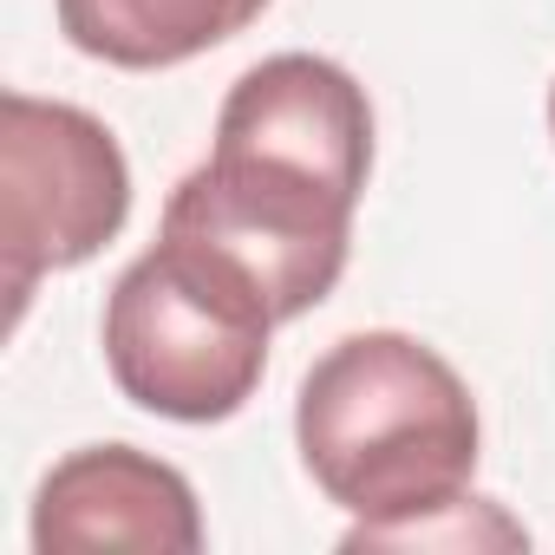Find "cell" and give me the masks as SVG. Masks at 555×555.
I'll return each instance as SVG.
<instances>
[{"mask_svg":"<svg viewBox=\"0 0 555 555\" xmlns=\"http://www.w3.org/2000/svg\"><path fill=\"white\" fill-rule=\"evenodd\" d=\"M340 548H529V529L516 516H503L490 496H451L438 509H418V516H399V522H353L340 535Z\"/></svg>","mask_w":555,"mask_h":555,"instance_id":"7","label":"cell"},{"mask_svg":"<svg viewBox=\"0 0 555 555\" xmlns=\"http://www.w3.org/2000/svg\"><path fill=\"white\" fill-rule=\"evenodd\" d=\"M131 216V164L105 118L8 92L0 99V261H8V321L47 274L86 268Z\"/></svg>","mask_w":555,"mask_h":555,"instance_id":"4","label":"cell"},{"mask_svg":"<svg viewBox=\"0 0 555 555\" xmlns=\"http://www.w3.org/2000/svg\"><path fill=\"white\" fill-rule=\"evenodd\" d=\"M295 444L308 477L353 522H399L438 509L477 477V399L457 366L392 327L334 340L295 399Z\"/></svg>","mask_w":555,"mask_h":555,"instance_id":"1","label":"cell"},{"mask_svg":"<svg viewBox=\"0 0 555 555\" xmlns=\"http://www.w3.org/2000/svg\"><path fill=\"white\" fill-rule=\"evenodd\" d=\"M274 314L183 242L144 248L105 301V366L118 392L170 425L235 418L268 373Z\"/></svg>","mask_w":555,"mask_h":555,"instance_id":"2","label":"cell"},{"mask_svg":"<svg viewBox=\"0 0 555 555\" xmlns=\"http://www.w3.org/2000/svg\"><path fill=\"white\" fill-rule=\"evenodd\" d=\"M353 216L360 190L321 170L209 144V157L170 190L157 235L222 268L242 295L274 314V327H288L340 288L353 255Z\"/></svg>","mask_w":555,"mask_h":555,"instance_id":"3","label":"cell"},{"mask_svg":"<svg viewBox=\"0 0 555 555\" xmlns=\"http://www.w3.org/2000/svg\"><path fill=\"white\" fill-rule=\"evenodd\" d=\"M34 548L40 555H79V548L196 555L203 509L177 464H164L138 444H86L40 477Z\"/></svg>","mask_w":555,"mask_h":555,"instance_id":"5","label":"cell"},{"mask_svg":"<svg viewBox=\"0 0 555 555\" xmlns=\"http://www.w3.org/2000/svg\"><path fill=\"white\" fill-rule=\"evenodd\" d=\"M268 14V0H60V34L105 66L164 73Z\"/></svg>","mask_w":555,"mask_h":555,"instance_id":"6","label":"cell"},{"mask_svg":"<svg viewBox=\"0 0 555 555\" xmlns=\"http://www.w3.org/2000/svg\"><path fill=\"white\" fill-rule=\"evenodd\" d=\"M548 138H555V86H548Z\"/></svg>","mask_w":555,"mask_h":555,"instance_id":"8","label":"cell"}]
</instances>
